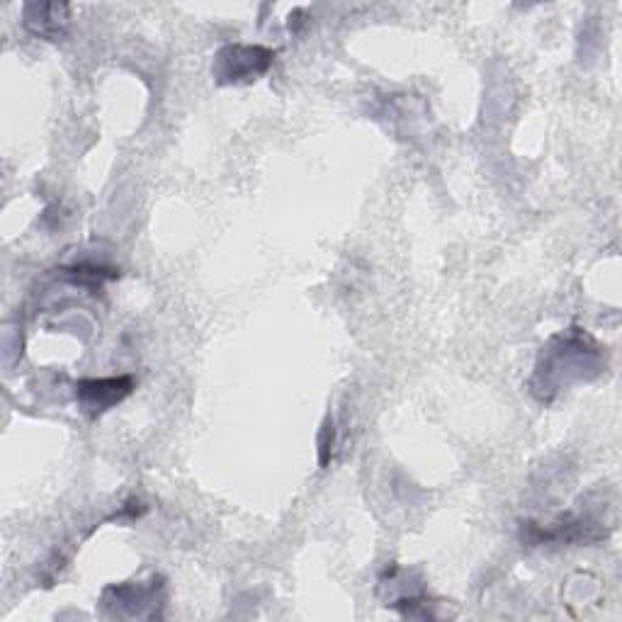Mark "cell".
Returning <instances> with one entry per match:
<instances>
[{"mask_svg": "<svg viewBox=\"0 0 622 622\" xmlns=\"http://www.w3.org/2000/svg\"><path fill=\"white\" fill-rule=\"evenodd\" d=\"M603 370V348L583 328L571 326L542 346L536 373L530 377V391L538 401L550 404L557 395L574 385L591 383Z\"/></svg>", "mask_w": 622, "mask_h": 622, "instance_id": "cell-1", "label": "cell"}, {"mask_svg": "<svg viewBox=\"0 0 622 622\" xmlns=\"http://www.w3.org/2000/svg\"><path fill=\"white\" fill-rule=\"evenodd\" d=\"M275 52L258 44H226L212 63V75L220 85H244L258 81L273 67Z\"/></svg>", "mask_w": 622, "mask_h": 622, "instance_id": "cell-2", "label": "cell"}, {"mask_svg": "<svg viewBox=\"0 0 622 622\" xmlns=\"http://www.w3.org/2000/svg\"><path fill=\"white\" fill-rule=\"evenodd\" d=\"M134 379L132 377H103V379H83V383L75 385V399L81 401L83 409L98 416L108 409H112L114 404H120L132 395Z\"/></svg>", "mask_w": 622, "mask_h": 622, "instance_id": "cell-3", "label": "cell"}, {"mask_svg": "<svg viewBox=\"0 0 622 622\" xmlns=\"http://www.w3.org/2000/svg\"><path fill=\"white\" fill-rule=\"evenodd\" d=\"M69 16H71V6L67 3H28L24 6L22 22L24 28H28V32H32L34 37L57 42L67 34Z\"/></svg>", "mask_w": 622, "mask_h": 622, "instance_id": "cell-4", "label": "cell"}, {"mask_svg": "<svg viewBox=\"0 0 622 622\" xmlns=\"http://www.w3.org/2000/svg\"><path fill=\"white\" fill-rule=\"evenodd\" d=\"M161 583L156 587V581L151 583H120V587H110L103 593V603L112 605L114 611H130V615L142 618L146 605H156L159 601Z\"/></svg>", "mask_w": 622, "mask_h": 622, "instance_id": "cell-5", "label": "cell"}, {"mask_svg": "<svg viewBox=\"0 0 622 622\" xmlns=\"http://www.w3.org/2000/svg\"><path fill=\"white\" fill-rule=\"evenodd\" d=\"M334 442H336V428H334L332 418H326V424L322 428V436H319V462H322V467H326L328 460H332Z\"/></svg>", "mask_w": 622, "mask_h": 622, "instance_id": "cell-6", "label": "cell"}]
</instances>
